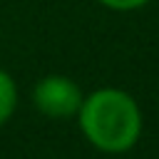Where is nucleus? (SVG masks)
Returning a JSON list of instances; mask_svg holds the SVG:
<instances>
[{
	"mask_svg": "<svg viewBox=\"0 0 159 159\" xmlns=\"http://www.w3.org/2000/svg\"><path fill=\"white\" fill-rule=\"evenodd\" d=\"M77 122L87 142L107 154L132 149L142 134V109L137 99L119 87H99L84 94Z\"/></svg>",
	"mask_w": 159,
	"mask_h": 159,
	"instance_id": "f257e3e1",
	"label": "nucleus"
},
{
	"mask_svg": "<svg viewBox=\"0 0 159 159\" xmlns=\"http://www.w3.org/2000/svg\"><path fill=\"white\" fill-rule=\"evenodd\" d=\"M15 109H17V84L12 75L0 67V127L10 122Z\"/></svg>",
	"mask_w": 159,
	"mask_h": 159,
	"instance_id": "7ed1b4c3",
	"label": "nucleus"
},
{
	"mask_svg": "<svg viewBox=\"0 0 159 159\" xmlns=\"http://www.w3.org/2000/svg\"><path fill=\"white\" fill-rule=\"evenodd\" d=\"M82 99H84V94H82L80 84L75 80H70L67 75H45L42 80H37V84L32 89V102H35L37 112L50 119L77 117Z\"/></svg>",
	"mask_w": 159,
	"mask_h": 159,
	"instance_id": "f03ea898",
	"label": "nucleus"
},
{
	"mask_svg": "<svg viewBox=\"0 0 159 159\" xmlns=\"http://www.w3.org/2000/svg\"><path fill=\"white\" fill-rule=\"evenodd\" d=\"M97 2L104 5L107 10H114V12H132V10L144 7L149 0H97Z\"/></svg>",
	"mask_w": 159,
	"mask_h": 159,
	"instance_id": "20e7f679",
	"label": "nucleus"
}]
</instances>
